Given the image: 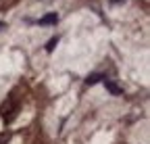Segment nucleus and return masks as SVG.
<instances>
[{"label": "nucleus", "instance_id": "nucleus-3", "mask_svg": "<svg viewBox=\"0 0 150 144\" xmlns=\"http://www.w3.org/2000/svg\"><path fill=\"white\" fill-rule=\"evenodd\" d=\"M104 86H106V90H108V92H110V94H115V96L123 92V90H121V88H119L117 84H112L110 79H104Z\"/></svg>", "mask_w": 150, "mask_h": 144}, {"label": "nucleus", "instance_id": "nucleus-5", "mask_svg": "<svg viewBox=\"0 0 150 144\" xmlns=\"http://www.w3.org/2000/svg\"><path fill=\"white\" fill-rule=\"evenodd\" d=\"M56 44H59V35H56V38H52V40H50V42L46 44V50H48V52H52Z\"/></svg>", "mask_w": 150, "mask_h": 144}, {"label": "nucleus", "instance_id": "nucleus-2", "mask_svg": "<svg viewBox=\"0 0 150 144\" xmlns=\"http://www.w3.org/2000/svg\"><path fill=\"white\" fill-rule=\"evenodd\" d=\"M56 21H59V15H56V13H48V15H44L40 19V25H54Z\"/></svg>", "mask_w": 150, "mask_h": 144}, {"label": "nucleus", "instance_id": "nucleus-1", "mask_svg": "<svg viewBox=\"0 0 150 144\" xmlns=\"http://www.w3.org/2000/svg\"><path fill=\"white\" fill-rule=\"evenodd\" d=\"M17 113H19V102H17V98H8L2 106H0V115H2V119H4L6 123H11V121L17 117Z\"/></svg>", "mask_w": 150, "mask_h": 144}, {"label": "nucleus", "instance_id": "nucleus-6", "mask_svg": "<svg viewBox=\"0 0 150 144\" xmlns=\"http://www.w3.org/2000/svg\"><path fill=\"white\" fill-rule=\"evenodd\" d=\"M11 138H13V134H11V132H4V134H0V144H6Z\"/></svg>", "mask_w": 150, "mask_h": 144}, {"label": "nucleus", "instance_id": "nucleus-7", "mask_svg": "<svg viewBox=\"0 0 150 144\" xmlns=\"http://www.w3.org/2000/svg\"><path fill=\"white\" fill-rule=\"evenodd\" d=\"M4 27H6V23H4V21H0V31H2Z\"/></svg>", "mask_w": 150, "mask_h": 144}, {"label": "nucleus", "instance_id": "nucleus-4", "mask_svg": "<svg viewBox=\"0 0 150 144\" xmlns=\"http://www.w3.org/2000/svg\"><path fill=\"white\" fill-rule=\"evenodd\" d=\"M100 79H104V77L100 75V73H92V75H88V79H86V84H88V86H94V84H98Z\"/></svg>", "mask_w": 150, "mask_h": 144}]
</instances>
